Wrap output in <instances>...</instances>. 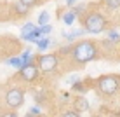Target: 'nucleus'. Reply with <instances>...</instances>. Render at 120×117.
<instances>
[{"label": "nucleus", "instance_id": "nucleus-1", "mask_svg": "<svg viewBox=\"0 0 120 117\" xmlns=\"http://www.w3.org/2000/svg\"><path fill=\"white\" fill-rule=\"evenodd\" d=\"M71 56H73V61H75V63L85 65V63L96 60L99 56V49H98V45L94 42H90V40H82V42L73 45Z\"/></svg>", "mask_w": 120, "mask_h": 117}, {"label": "nucleus", "instance_id": "nucleus-2", "mask_svg": "<svg viewBox=\"0 0 120 117\" xmlns=\"http://www.w3.org/2000/svg\"><path fill=\"white\" fill-rule=\"evenodd\" d=\"M96 87L101 94L105 96H113L120 91V75L108 73V75H101L96 82Z\"/></svg>", "mask_w": 120, "mask_h": 117}, {"label": "nucleus", "instance_id": "nucleus-3", "mask_svg": "<svg viewBox=\"0 0 120 117\" xmlns=\"http://www.w3.org/2000/svg\"><path fill=\"white\" fill-rule=\"evenodd\" d=\"M84 28L87 30V33H94V35H98V33L105 32L106 26H108V21H106V18L101 14V12H90L84 18Z\"/></svg>", "mask_w": 120, "mask_h": 117}, {"label": "nucleus", "instance_id": "nucleus-4", "mask_svg": "<svg viewBox=\"0 0 120 117\" xmlns=\"http://www.w3.org/2000/svg\"><path fill=\"white\" fill-rule=\"evenodd\" d=\"M35 63H37V66H38L42 72L49 73V72H54V70L57 68V65H59V58H57V54H54V52H49V54L37 56Z\"/></svg>", "mask_w": 120, "mask_h": 117}, {"label": "nucleus", "instance_id": "nucleus-5", "mask_svg": "<svg viewBox=\"0 0 120 117\" xmlns=\"http://www.w3.org/2000/svg\"><path fill=\"white\" fill-rule=\"evenodd\" d=\"M38 73H40V68L37 66L35 61H33V63H28V65H24V66L19 68V77H21L23 81L30 82V84L38 79Z\"/></svg>", "mask_w": 120, "mask_h": 117}, {"label": "nucleus", "instance_id": "nucleus-6", "mask_svg": "<svg viewBox=\"0 0 120 117\" xmlns=\"http://www.w3.org/2000/svg\"><path fill=\"white\" fill-rule=\"evenodd\" d=\"M5 103L9 105L11 108H19L24 103V94L21 89H16V87H12L5 93Z\"/></svg>", "mask_w": 120, "mask_h": 117}, {"label": "nucleus", "instance_id": "nucleus-7", "mask_svg": "<svg viewBox=\"0 0 120 117\" xmlns=\"http://www.w3.org/2000/svg\"><path fill=\"white\" fill-rule=\"evenodd\" d=\"M12 11H14L16 16H26L28 12H30V7H28L26 4H23L21 0H18V2L12 5Z\"/></svg>", "mask_w": 120, "mask_h": 117}, {"label": "nucleus", "instance_id": "nucleus-8", "mask_svg": "<svg viewBox=\"0 0 120 117\" xmlns=\"http://www.w3.org/2000/svg\"><path fill=\"white\" fill-rule=\"evenodd\" d=\"M75 108H77V112H85V110H89V103H87V100L84 98V96H78V98L75 100Z\"/></svg>", "mask_w": 120, "mask_h": 117}, {"label": "nucleus", "instance_id": "nucleus-9", "mask_svg": "<svg viewBox=\"0 0 120 117\" xmlns=\"http://www.w3.org/2000/svg\"><path fill=\"white\" fill-rule=\"evenodd\" d=\"M85 33H87L85 28H78V30H73V32H70V33L63 32V37H64L66 40H73L75 37H82V35H85Z\"/></svg>", "mask_w": 120, "mask_h": 117}, {"label": "nucleus", "instance_id": "nucleus-10", "mask_svg": "<svg viewBox=\"0 0 120 117\" xmlns=\"http://www.w3.org/2000/svg\"><path fill=\"white\" fill-rule=\"evenodd\" d=\"M73 21H75V12H73V9L71 11H66L64 14H63V23L68 24V26H71Z\"/></svg>", "mask_w": 120, "mask_h": 117}, {"label": "nucleus", "instance_id": "nucleus-11", "mask_svg": "<svg viewBox=\"0 0 120 117\" xmlns=\"http://www.w3.org/2000/svg\"><path fill=\"white\" fill-rule=\"evenodd\" d=\"M49 45H52V40L49 39V37H45V39H38V40H37V47H38V51H45Z\"/></svg>", "mask_w": 120, "mask_h": 117}, {"label": "nucleus", "instance_id": "nucleus-12", "mask_svg": "<svg viewBox=\"0 0 120 117\" xmlns=\"http://www.w3.org/2000/svg\"><path fill=\"white\" fill-rule=\"evenodd\" d=\"M35 28H37V26H35L33 23H26V24H23V28H21V39H24L26 35H30V33L35 30Z\"/></svg>", "mask_w": 120, "mask_h": 117}, {"label": "nucleus", "instance_id": "nucleus-13", "mask_svg": "<svg viewBox=\"0 0 120 117\" xmlns=\"http://www.w3.org/2000/svg\"><path fill=\"white\" fill-rule=\"evenodd\" d=\"M7 63H9L11 66H14V68H21V66H23V60H21V56H19V58H14V56H12V58L7 60Z\"/></svg>", "mask_w": 120, "mask_h": 117}, {"label": "nucleus", "instance_id": "nucleus-14", "mask_svg": "<svg viewBox=\"0 0 120 117\" xmlns=\"http://www.w3.org/2000/svg\"><path fill=\"white\" fill-rule=\"evenodd\" d=\"M108 40H111L113 44H120V33L115 30H108Z\"/></svg>", "mask_w": 120, "mask_h": 117}, {"label": "nucleus", "instance_id": "nucleus-15", "mask_svg": "<svg viewBox=\"0 0 120 117\" xmlns=\"http://www.w3.org/2000/svg\"><path fill=\"white\" fill-rule=\"evenodd\" d=\"M49 19H51V14H49L47 11H42L38 14V24H47Z\"/></svg>", "mask_w": 120, "mask_h": 117}, {"label": "nucleus", "instance_id": "nucleus-16", "mask_svg": "<svg viewBox=\"0 0 120 117\" xmlns=\"http://www.w3.org/2000/svg\"><path fill=\"white\" fill-rule=\"evenodd\" d=\"M73 12H75V16H82L85 12V4H78V5L73 7Z\"/></svg>", "mask_w": 120, "mask_h": 117}, {"label": "nucleus", "instance_id": "nucleus-17", "mask_svg": "<svg viewBox=\"0 0 120 117\" xmlns=\"http://www.w3.org/2000/svg\"><path fill=\"white\" fill-rule=\"evenodd\" d=\"M105 4L110 7V9H118L120 7V0H105Z\"/></svg>", "mask_w": 120, "mask_h": 117}, {"label": "nucleus", "instance_id": "nucleus-18", "mask_svg": "<svg viewBox=\"0 0 120 117\" xmlns=\"http://www.w3.org/2000/svg\"><path fill=\"white\" fill-rule=\"evenodd\" d=\"M71 86H73V89H75V91H82V93L87 89V87H85V84H84V82H80V81H77L75 84H71Z\"/></svg>", "mask_w": 120, "mask_h": 117}, {"label": "nucleus", "instance_id": "nucleus-19", "mask_svg": "<svg viewBox=\"0 0 120 117\" xmlns=\"http://www.w3.org/2000/svg\"><path fill=\"white\" fill-rule=\"evenodd\" d=\"M51 30H52V26L51 24H40V33H42V35H47V33H51Z\"/></svg>", "mask_w": 120, "mask_h": 117}, {"label": "nucleus", "instance_id": "nucleus-20", "mask_svg": "<svg viewBox=\"0 0 120 117\" xmlns=\"http://www.w3.org/2000/svg\"><path fill=\"white\" fill-rule=\"evenodd\" d=\"M38 114H40V107L38 105H33L30 108V112H28V115H38Z\"/></svg>", "mask_w": 120, "mask_h": 117}, {"label": "nucleus", "instance_id": "nucleus-21", "mask_svg": "<svg viewBox=\"0 0 120 117\" xmlns=\"http://www.w3.org/2000/svg\"><path fill=\"white\" fill-rule=\"evenodd\" d=\"M71 45H64V47H61L59 49V54H71Z\"/></svg>", "mask_w": 120, "mask_h": 117}, {"label": "nucleus", "instance_id": "nucleus-22", "mask_svg": "<svg viewBox=\"0 0 120 117\" xmlns=\"http://www.w3.org/2000/svg\"><path fill=\"white\" fill-rule=\"evenodd\" d=\"M63 115H64V117H77V115H80V112H73V110H68V112H64Z\"/></svg>", "mask_w": 120, "mask_h": 117}, {"label": "nucleus", "instance_id": "nucleus-23", "mask_svg": "<svg viewBox=\"0 0 120 117\" xmlns=\"http://www.w3.org/2000/svg\"><path fill=\"white\" fill-rule=\"evenodd\" d=\"M23 4H26L28 7H33V5H37V2H38V0H21Z\"/></svg>", "mask_w": 120, "mask_h": 117}, {"label": "nucleus", "instance_id": "nucleus-24", "mask_svg": "<svg viewBox=\"0 0 120 117\" xmlns=\"http://www.w3.org/2000/svg\"><path fill=\"white\" fill-rule=\"evenodd\" d=\"M77 81H78V77H77V75H71V77L68 79V82H70V84H75Z\"/></svg>", "mask_w": 120, "mask_h": 117}, {"label": "nucleus", "instance_id": "nucleus-25", "mask_svg": "<svg viewBox=\"0 0 120 117\" xmlns=\"http://www.w3.org/2000/svg\"><path fill=\"white\" fill-rule=\"evenodd\" d=\"M64 2H66V5H68V7H73L77 4V0H64Z\"/></svg>", "mask_w": 120, "mask_h": 117}, {"label": "nucleus", "instance_id": "nucleus-26", "mask_svg": "<svg viewBox=\"0 0 120 117\" xmlns=\"http://www.w3.org/2000/svg\"><path fill=\"white\" fill-rule=\"evenodd\" d=\"M118 60H120V47H118Z\"/></svg>", "mask_w": 120, "mask_h": 117}]
</instances>
